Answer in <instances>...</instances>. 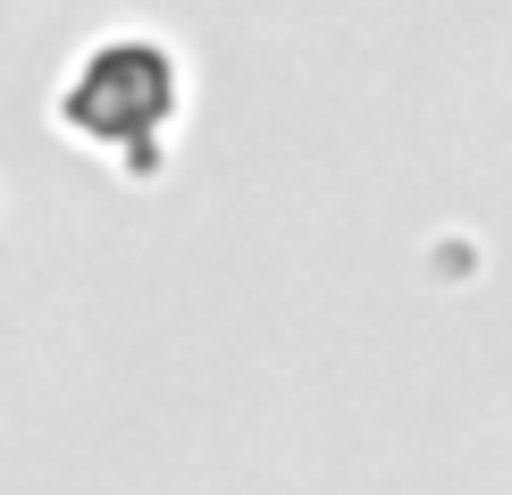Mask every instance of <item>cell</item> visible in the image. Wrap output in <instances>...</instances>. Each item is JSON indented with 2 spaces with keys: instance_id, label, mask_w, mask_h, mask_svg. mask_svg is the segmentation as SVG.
I'll return each mask as SVG.
<instances>
[{
  "instance_id": "cell-1",
  "label": "cell",
  "mask_w": 512,
  "mask_h": 495,
  "mask_svg": "<svg viewBox=\"0 0 512 495\" xmlns=\"http://www.w3.org/2000/svg\"><path fill=\"white\" fill-rule=\"evenodd\" d=\"M51 118H59V135L110 152L135 185H152L160 160H168V135H177V118H185V59H177V42L135 34V26L84 42L76 68L59 76V93H51Z\"/></svg>"
}]
</instances>
